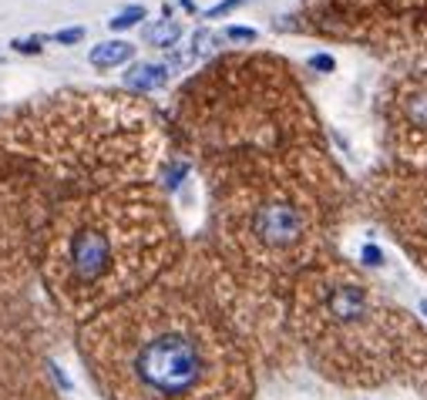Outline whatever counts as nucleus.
Returning <instances> with one entry per match:
<instances>
[{"mask_svg":"<svg viewBox=\"0 0 427 400\" xmlns=\"http://www.w3.org/2000/svg\"><path fill=\"white\" fill-rule=\"evenodd\" d=\"M273 343H290L283 306L249 296L209 246L77 330L104 400H252Z\"/></svg>","mask_w":427,"mask_h":400,"instance_id":"obj_1","label":"nucleus"},{"mask_svg":"<svg viewBox=\"0 0 427 400\" xmlns=\"http://www.w3.org/2000/svg\"><path fill=\"white\" fill-rule=\"evenodd\" d=\"M209 252L249 296L283 306L310 266L336 256L353 185L323 142L205 158Z\"/></svg>","mask_w":427,"mask_h":400,"instance_id":"obj_2","label":"nucleus"},{"mask_svg":"<svg viewBox=\"0 0 427 400\" xmlns=\"http://www.w3.org/2000/svg\"><path fill=\"white\" fill-rule=\"evenodd\" d=\"M34 252L54 306L84 323L175 266L185 239L165 192L128 182L61 202L41 225Z\"/></svg>","mask_w":427,"mask_h":400,"instance_id":"obj_3","label":"nucleus"},{"mask_svg":"<svg viewBox=\"0 0 427 400\" xmlns=\"http://www.w3.org/2000/svg\"><path fill=\"white\" fill-rule=\"evenodd\" d=\"M283 323L306 363L336 387L380 390L427 380V326L340 256L296 276Z\"/></svg>","mask_w":427,"mask_h":400,"instance_id":"obj_4","label":"nucleus"},{"mask_svg":"<svg viewBox=\"0 0 427 400\" xmlns=\"http://www.w3.org/2000/svg\"><path fill=\"white\" fill-rule=\"evenodd\" d=\"M178 125L205 158L323 142L296 75L266 54L226 57L196 77L178 95Z\"/></svg>","mask_w":427,"mask_h":400,"instance_id":"obj_5","label":"nucleus"},{"mask_svg":"<svg viewBox=\"0 0 427 400\" xmlns=\"http://www.w3.org/2000/svg\"><path fill=\"white\" fill-rule=\"evenodd\" d=\"M300 27L427 71V0H303Z\"/></svg>","mask_w":427,"mask_h":400,"instance_id":"obj_6","label":"nucleus"},{"mask_svg":"<svg viewBox=\"0 0 427 400\" xmlns=\"http://www.w3.org/2000/svg\"><path fill=\"white\" fill-rule=\"evenodd\" d=\"M353 205H360L404 256L427 273V169L383 165L353 189Z\"/></svg>","mask_w":427,"mask_h":400,"instance_id":"obj_7","label":"nucleus"},{"mask_svg":"<svg viewBox=\"0 0 427 400\" xmlns=\"http://www.w3.org/2000/svg\"><path fill=\"white\" fill-rule=\"evenodd\" d=\"M380 142L390 165L427 169V71H401L387 77L377 101Z\"/></svg>","mask_w":427,"mask_h":400,"instance_id":"obj_8","label":"nucleus"},{"mask_svg":"<svg viewBox=\"0 0 427 400\" xmlns=\"http://www.w3.org/2000/svg\"><path fill=\"white\" fill-rule=\"evenodd\" d=\"M44 367L14 336H0V400H64Z\"/></svg>","mask_w":427,"mask_h":400,"instance_id":"obj_9","label":"nucleus"},{"mask_svg":"<svg viewBox=\"0 0 427 400\" xmlns=\"http://www.w3.org/2000/svg\"><path fill=\"white\" fill-rule=\"evenodd\" d=\"M21 205L0 196V286L14 276L21 256H24V222H21Z\"/></svg>","mask_w":427,"mask_h":400,"instance_id":"obj_10","label":"nucleus"},{"mask_svg":"<svg viewBox=\"0 0 427 400\" xmlns=\"http://www.w3.org/2000/svg\"><path fill=\"white\" fill-rule=\"evenodd\" d=\"M135 54V48L128 44V41H104V44H98V48L91 50V64L95 68H115V64H125L128 57Z\"/></svg>","mask_w":427,"mask_h":400,"instance_id":"obj_11","label":"nucleus"},{"mask_svg":"<svg viewBox=\"0 0 427 400\" xmlns=\"http://www.w3.org/2000/svg\"><path fill=\"white\" fill-rule=\"evenodd\" d=\"M165 77H169V68H165V64H135L125 75V81H128V88L151 91V88L165 84Z\"/></svg>","mask_w":427,"mask_h":400,"instance_id":"obj_12","label":"nucleus"},{"mask_svg":"<svg viewBox=\"0 0 427 400\" xmlns=\"http://www.w3.org/2000/svg\"><path fill=\"white\" fill-rule=\"evenodd\" d=\"M145 37H149L155 48H172L178 37H182V24L178 21H162V24H151L145 30Z\"/></svg>","mask_w":427,"mask_h":400,"instance_id":"obj_13","label":"nucleus"},{"mask_svg":"<svg viewBox=\"0 0 427 400\" xmlns=\"http://www.w3.org/2000/svg\"><path fill=\"white\" fill-rule=\"evenodd\" d=\"M142 17H145V10H142V7H128V10H122V14L111 21V27H115V30H125V27H131L135 21H142Z\"/></svg>","mask_w":427,"mask_h":400,"instance_id":"obj_14","label":"nucleus"},{"mask_svg":"<svg viewBox=\"0 0 427 400\" xmlns=\"http://www.w3.org/2000/svg\"><path fill=\"white\" fill-rule=\"evenodd\" d=\"M81 37H84V27H64V30L54 34V41H61V44H75Z\"/></svg>","mask_w":427,"mask_h":400,"instance_id":"obj_15","label":"nucleus"},{"mask_svg":"<svg viewBox=\"0 0 427 400\" xmlns=\"http://www.w3.org/2000/svg\"><path fill=\"white\" fill-rule=\"evenodd\" d=\"M226 37L229 41H256V30H249V27H229Z\"/></svg>","mask_w":427,"mask_h":400,"instance_id":"obj_16","label":"nucleus"},{"mask_svg":"<svg viewBox=\"0 0 427 400\" xmlns=\"http://www.w3.org/2000/svg\"><path fill=\"white\" fill-rule=\"evenodd\" d=\"M310 64H313V68H320V71H333V57H327V54H316Z\"/></svg>","mask_w":427,"mask_h":400,"instance_id":"obj_17","label":"nucleus"},{"mask_svg":"<svg viewBox=\"0 0 427 400\" xmlns=\"http://www.w3.org/2000/svg\"><path fill=\"white\" fill-rule=\"evenodd\" d=\"M243 0H226V3H219V7H212L209 10V17H219V14H226V10H232V7H239Z\"/></svg>","mask_w":427,"mask_h":400,"instance_id":"obj_18","label":"nucleus"},{"mask_svg":"<svg viewBox=\"0 0 427 400\" xmlns=\"http://www.w3.org/2000/svg\"><path fill=\"white\" fill-rule=\"evenodd\" d=\"M209 48H212V34L199 30V34H196V50H209Z\"/></svg>","mask_w":427,"mask_h":400,"instance_id":"obj_19","label":"nucleus"},{"mask_svg":"<svg viewBox=\"0 0 427 400\" xmlns=\"http://www.w3.org/2000/svg\"><path fill=\"white\" fill-rule=\"evenodd\" d=\"M14 48L24 50V54H37V50H41V44H37V41H17Z\"/></svg>","mask_w":427,"mask_h":400,"instance_id":"obj_20","label":"nucleus"},{"mask_svg":"<svg viewBox=\"0 0 427 400\" xmlns=\"http://www.w3.org/2000/svg\"><path fill=\"white\" fill-rule=\"evenodd\" d=\"M421 390H424V397H427V380H424V383H421Z\"/></svg>","mask_w":427,"mask_h":400,"instance_id":"obj_21","label":"nucleus"}]
</instances>
